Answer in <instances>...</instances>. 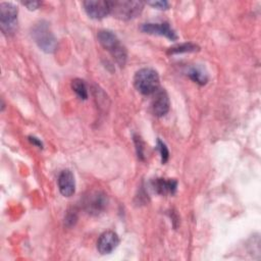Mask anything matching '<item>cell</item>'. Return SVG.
I'll return each instance as SVG.
<instances>
[{
    "label": "cell",
    "instance_id": "cell-6",
    "mask_svg": "<svg viewBox=\"0 0 261 261\" xmlns=\"http://www.w3.org/2000/svg\"><path fill=\"white\" fill-rule=\"evenodd\" d=\"M107 195L99 190H94L88 193L83 199V207L87 213L93 216L101 214L107 207Z\"/></svg>",
    "mask_w": 261,
    "mask_h": 261
},
{
    "label": "cell",
    "instance_id": "cell-4",
    "mask_svg": "<svg viewBox=\"0 0 261 261\" xmlns=\"http://www.w3.org/2000/svg\"><path fill=\"white\" fill-rule=\"evenodd\" d=\"M134 86L143 95L154 94L160 86L158 72L150 67L139 69L134 76Z\"/></svg>",
    "mask_w": 261,
    "mask_h": 261
},
{
    "label": "cell",
    "instance_id": "cell-9",
    "mask_svg": "<svg viewBox=\"0 0 261 261\" xmlns=\"http://www.w3.org/2000/svg\"><path fill=\"white\" fill-rule=\"evenodd\" d=\"M153 95L154 97L151 103L152 112L155 116L162 117L169 111L170 101L168 98V94L164 89L159 88Z\"/></svg>",
    "mask_w": 261,
    "mask_h": 261
},
{
    "label": "cell",
    "instance_id": "cell-10",
    "mask_svg": "<svg viewBox=\"0 0 261 261\" xmlns=\"http://www.w3.org/2000/svg\"><path fill=\"white\" fill-rule=\"evenodd\" d=\"M119 244V238L113 230H106L100 234L97 241V250L100 254L106 255L113 252Z\"/></svg>",
    "mask_w": 261,
    "mask_h": 261
},
{
    "label": "cell",
    "instance_id": "cell-3",
    "mask_svg": "<svg viewBox=\"0 0 261 261\" xmlns=\"http://www.w3.org/2000/svg\"><path fill=\"white\" fill-rule=\"evenodd\" d=\"M108 2L110 14L121 20L136 18L143 11L145 6L144 2L135 0H114Z\"/></svg>",
    "mask_w": 261,
    "mask_h": 261
},
{
    "label": "cell",
    "instance_id": "cell-12",
    "mask_svg": "<svg viewBox=\"0 0 261 261\" xmlns=\"http://www.w3.org/2000/svg\"><path fill=\"white\" fill-rule=\"evenodd\" d=\"M152 188L159 195H173L177 189V181L171 178H155L152 181Z\"/></svg>",
    "mask_w": 261,
    "mask_h": 261
},
{
    "label": "cell",
    "instance_id": "cell-1",
    "mask_svg": "<svg viewBox=\"0 0 261 261\" xmlns=\"http://www.w3.org/2000/svg\"><path fill=\"white\" fill-rule=\"evenodd\" d=\"M97 38L101 46L111 54L115 62L119 66H123L127 59V53L125 47L120 43L117 36L111 31L102 30L98 32Z\"/></svg>",
    "mask_w": 261,
    "mask_h": 261
},
{
    "label": "cell",
    "instance_id": "cell-5",
    "mask_svg": "<svg viewBox=\"0 0 261 261\" xmlns=\"http://www.w3.org/2000/svg\"><path fill=\"white\" fill-rule=\"evenodd\" d=\"M17 7L10 2L0 3V27L6 36H12L17 30Z\"/></svg>",
    "mask_w": 261,
    "mask_h": 261
},
{
    "label": "cell",
    "instance_id": "cell-15",
    "mask_svg": "<svg viewBox=\"0 0 261 261\" xmlns=\"http://www.w3.org/2000/svg\"><path fill=\"white\" fill-rule=\"evenodd\" d=\"M71 89L77 95V97L82 100H86L88 98V89L85 82L81 79H74L71 81Z\"/></svg>",
    "mask_w": 261,
    "mask_h": 261
},
{
    "label": "cell",
    "instance_id": "cell-2",
    "mask_svg": "<svg viewBox=\"0 0 261 261\" xmlns=\"http://www.w3.org/2000/svg\"><path fill=\"white\" fill-rule=\"evenodd\" d=\"M32 38L38 47L45 53H53L57 48V40L52 33L49 22L39 20L34 24L31 31Z\"/></svg>",
    "mask_w": 261,
    "mask_h": 261
},
{
    "label": "cell",
    "instance_id": "cell-16",
    "mask_svg": "<svg viewBox=\"0 0 261 261\" xmlns=\"http://www.w3.org/2000/svg\"><path fill=\"white\" fill-rule=\"evenodd\" d=\"M133 139H134V143H135V146H136V152H137V156L140 160L144 161L145 160V144L143 142V140L141 139L140 136L138 135H134L133 136Z\"/></svg>",
    "mask_w": 261,
    "mask_h": 261
},
{
    "label": "cell",
    "instance_id": "cell-21",
    "mask_svg": "<svg viewBox=\"0 0 261 261\" xmlns=\"http://www.w3.org/2000/svg\"><path fill=\"white\" fill-rule=\"evenodd\" d=\"M29 141L33 144V145H35V146H37L38 148H43V143L41 142V140L40 139H38V138H36V137H34V136H30L29 137Z\"/></svg>",
    "mask_w": 261,
    "mask_h": 261
},
{
    "label": "cell",
    "instance_id": "cell-13",
    "mask_svg": "<svg viewBox=\"0 0 261 261\" xmlns=\"http://www.w3.org/2000/svg\"><path fill=\"white\" fill-rule=\"evenodd\" d=\"M188 75H189V77H190L193 82L197 83V84L200 85V86H203V85H205V84L208 82V75H207V73L204 71L203 68L198 67V66H197V67H192V68L189 70Z\"/></svg>",
    "mask_w": 261,
    "mask_h": 261
},
{
    "label": "cell",
    "instance_id": "cell-17",
    "mask_svg": "<svg viewBox=\"0 0 261 261\" xmlns=\"http://www.w3.org/2000/svg\"><path fill=\"white\" fill-rule=\"evenodd\" d=\"M156 148H157V150H158V151H159V153H160L161 163H162V164L166 163V162H167V160H168V158H169V151H168V149H167L166 145H165V144H164L160 139H158V140H157Z\"/></svg>",
    "mask_w": 261,
    "mask_h": 261
},
{
    "label": "cell",
    "instance_id": "cell-18",
    "mask_svg": "<svg viewBox=\"0 0 261 261\" xmlns=\"http://www.w3.org/2000/svg\"><path fill=\"white\" fill-rule=\"evenodd\" d=\"M77 220V212L75 209H69L65 215L64 218V225H66L67 227H71L72 225L75 224Z\"/></svg>",
    "mask_w": 261,
    "mask_h": 261
},
{
    "label": "cell",
    "instance_id": "cell-14",
    "mask_svg": "<svg viewBox=\"0 0 261 261\" xmlns=\"http://www.w3.org/2000/svg\"><path fill=\"white\" fill-rule=\"evenodd\" d=\"M199 50V47L193 43H181L178 45H174L167 50V54H180V53H189L196 52Z\"/></svg>",
    "mask_w": 261,
    "mask_h": 261
},
{
    "label": "cell",
    "instance_id": "cell-19",
    "mask_svg": "<svg viewBox=\"0 0 261 261\" xmlns=\"http://www.w3.org/2000/svg\"><path fill=\"white\" fill-rule=\"evenodd\" d=\"M148 5L156 8V9H159V10H165L169 7V3L167 1H150V2H147Z\"/></svg>",
    "mask_w": 261,
    "mask_h": 261
},
{
    "label": "cell",
    "instance_id": "cell-7",
    "mask_svg": "<svg viewBox=\"0 0 261 261\" xmlns=\"http://www.w3.org/2000/svg\"><path fill=\"white\" fill-rule=\"evenodd\" d=\"M141 31L149 35L163 36L170 41H176L177 35L168 22H147L141 25Z\"/></svg>",
    "mask_w": 261,
    "mask_h": 261
},
{
    "label": "cell",
    "instance_id": "cell-11",
    "mask_svg": "<svg viewBox=\"0 0 261 261\" xmlns=\"http://www.w3.org/2000/svg\"><path fill=\"white\" fill-rule=\"evenodd\" d=\"M59 192L64 197H71L75 192V180L72 172L68 169H64L58 176Z\"/></svg>",
    "mask_w": 261,
    "mask_h": 261
},
{
    "label": "cell",
    "instance_id": "cell-20",
    "mask_svg": "<svg viewBox=\"0 0 261 261\" xmlns=\"http://www.w3.org/2000/svg\"><path fill=\"white\" fill-rule=\"evenodd\" d=\"M22 5H24L30 10H36L41 5L40 1H25L22 2Z\"/></svg>",
    "mask_w": 261,
    "mask_h": 261
},
{
    "label": "cell",
    "instance_id": "cell-8",
    "mask_svg": "<svg viewBox=\"0 0 261 261\" xmlns=\"http://www.w3.org/2000/svg\"><path fill=\"white\" fill-rule=\"evenodd\" d=\"M84 9L88 16L93 19H102L110 14L109 2L104 0H88L83 2Z\"/></svg>",
    "mask_w": 261,
    "mask_h": 261
}]
</instances>
